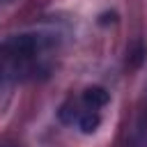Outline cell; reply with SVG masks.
I'll return each mask as SVG.
<instances>
[{
  "label": "cell",
  "mask_w": 147,
  "mask_h": 147,
  "mask_svg": "<svg viewBox=\"0 0 147 147\" xmlns=\"http://www.w3.org/2000/svg\"><path fill=\"white\" fill-rule=\"evenodd\" d=\"M0 147H18V145H0Z\"/></svg>",
  "instance_id": "cell-4"
},
{
  "label": "cell",
  "mask_w": 147,
  "mask_h": 147,
  "mask_svg": "<svg viewBox=\"0 0 147 147\" xmlns=\"http://www.w3.org/2000/svg\"><path fill=\"white\" fill-rule=\"evenodd\" d=\"M7 78V74H5V67H2V62H0V83Z\"/></svg>",
  "instance_id": "cell-3"
},
{
  "label": "cell",
  "mask_w": 147,
  "mask_h": 147,
  "mask_svg": "<svg viewBox=\"0 0 147 147\" xmlns=\"http://www.w3.org/2000/svg\"><path fill=\"white\" fill-rule=\"evenodd\" d=\"M99 122H101L99 110H92V108H87V106H85L76 124H78V129H80L83 133H94V131H96V126H99Z\"/></svg>",
  "instance_id": "cell-2"
},
{
  "label": "cell",
  "mask_w": 147,
  "mask_h": 147,
  "mask_svg": "<svg viewBox=\"0 0 147 147\" xmlns=\"http://www.w3.org/2000/svg\"><path fill=\"white\" fill-rule=\"evenodd\" d=\"M80 101H83L87 108H92V110H99V108H103V106L110 101V94H108L103 87H99V85H92V87H85V92H83Z\"/></svg>",
  "instance_id": "cell-1"
}]
</instances>
